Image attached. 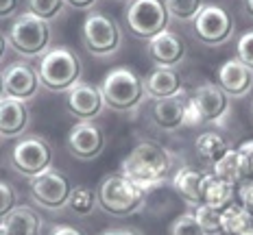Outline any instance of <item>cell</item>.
Masks as SVG:
<instances>
[{"instance_id": "74e56055", "label": "cell", "mask_w": 253, "mask_h": 235, "mask_svg": "<svg viewBox=\"0 0 253 235\" xmlns=\"http://www.w3.org/2000/svg\"><path fill=\"white\" fill-rule=\"evenodd\" d=\"M98 235H144V233L133 227H118V229H107V231H103Z\"/></svg>"}, {"instance_id": "8992f818", "label": "cell", "mask_w": 253, "mask_h": 235, "mask_svg": "<svg viewBox=\"0 0 253 235\" xmlns=\"http://www.w3.org/2000/svg\"><path fill=\"white\" fill-rule=\"evenodd\" d=\"M144 196H146V192L140 190L135 183H131L120 172L118 174L103 176L96 190L98 207L114 218H125V216L140 211L146 202Z\"/></svg>"}, {"instance_id": "4dcf8cb0", "label": "cell", "mask_w": 253, "mask_h": 235, "mask_svg": "<svg viewBox=\"0 0 253 235\" xmlns=\"http://www.w3.org/2000/svg\"><path fill=\"white\" fill-rule=\"evenodd\" d=\"M15 207H18V192L11 183L0 179V220H4Z\"/></svg>"}, {"instance_id": "f1b7e54d", "label": "cell", "mask_w": 253, "mask_h": 235, "mask_svg": "<svg viewBox=\"0 0 253 235\" xmlns=\"http://www.w3.org/2000/svg\"><path fill=\"white\" fill-rule=\"evenodd\" d=\"M194 218L201 224L205 235H225L220 211H216V209L208 207V205H199V207H194Z\"/></svg>"}, {"instance_id": "603a6c76", "label": "cell", "mask_w": 253, "mask_h": 235, "mask_svg": "<svg viewBox=\"0 0 253 235\" xmlns=\"http://www.w3.org/2000/svg\"><path fill=\"white\" fill-rule=\"evenodd\" d=\"M194 148H197L199 159L214 168V166L231 150V144L227 142V137H225L223 133H218V131H203V133L194 139Z\"/></svg>"}, {"instance_id": "ffe728a7", "label": "cell", "mask_w": 253, "mask_h": 235, "mask_svg": "<svg viewBox=\"0 0 253 235\" xmlns=\"http://www.w3.org/2000/svg\"><path fill=\"white\" fill-rule=\"evenodd\" d=\"M203 205L216 209V211H223L229 205H234L236 201V185H231L225 179L216 176L214 172L203 174Z\"/></svg>"}, {"instance_id": "e0dca14e", "label": "cell", "mask_w": 253, "mask_h": 235, "mask_svg": "<svg viewBox=\"0 0 253 235\" xmlns=\"http://www.w3.org/2000/svg\"><path fill=\"white\" fill-rule=\"evenodd\" d=\"M218 83L220 87L229 98H245L249 96L253 90V72L245 64H240L238 59H229L218 67Z\"/></svg>"}, {"instance_id": "d6986e66", "label": "cell", "mask_w": 253, "mask_h": 235, "mask_svg": "<svg viewBox=\"0 0 253 235\" xmlns=\"http://www.w3.org/2000/svg\"><path fill=\"white\" fill-rule=\"evenodd\" d=\"M144 92L146 98H153V101L172 98L183 92V83L172 67H155L144 78Z\"/></svg>"}, {"instance_id": "5bb4252c", "label": "cell", "mask_w": 253, "mask_h": 235, "mask_svg": "<svg viewBox=\"0 0 253 235\" xmlns=\"http://www.w3.org/2000/svg\"><path fill=\"white\" fill-rule=\"evenodd\" d=\"M4 76V94L7 98H15V101L29 102L38 96L40 92V76L31 64L26 61H15L2 72Z\"/></svg>"}, {"instance_id": "7a4b0ae2", "label": "cell", "mask_w": 253, "mask_h": 235, "mask_svg": "<svg viewBox=\"0 0 253 235\" xmlns=\"http://www.w3.org/2000/svg\"><path fill=\"white\" fill-rule=\"evenodd\" d=\"M40 85L52 94H66L70 87L81 83L83 61L68 46H52L46 55L40 57L38 64Z\"/></svg>"}, {"instance_id": "f546056e", "label": "cell", "mask_w": 253, "mask_h": 235, "mask_svg": "<svg viewBox=\"0 0 253 235\" xmlns=\"http://www.w3.org/2000/svg\"><path fill=\"white\" fill-rule=\"evenodd\" d=\"M170 235H205V231L201 229V224L194 218V211H186L179 218L170 222V229H168Z\"/></svg>"}, {"instance_id": "5b68a950", "label": "cell", "mask_w": 253, "mask_h": 235, "mask_svg": "<svg viewBox=\"0 0 253 235\" xmlns=\"http://www.w3.org/2000/svg\"><path fill=\"white\" fill-rule=\"evenodd\" d=\"M7 44L22 59H40L52 48V29L48 22L24 11L13 18L7 31Z\"/></svg>"}, {"instance_id": "7402d4cb", "label": "cell", "mask_w": 253, "mask_h": 235, "mask_svg": "<svg viewBox=\"0 0 253 235\" xmlns=\"http://www.w3.org/2000/svg\"><path fill=\"white\" fill-rule=\"evenodd\" d=\"M172 187L188 205L192 207H199L203 205V172H197L192 168H179L175 174H172Z\"/></svg>"}, {"instance_id": "3957f363", "label": "cell", "mask_w": 253, "mask_h": 235, "mask_svg": "<svg viewBox=\"0 0 253 235\" xmlns=\"http://www.w3.org/2000/svg\"><path fill=\"white\" fill-rule=\"evenodd\" d=\"M98 87L107 109L116 113H135L146 101L144 78L126 66L109 70Z\"/></svg>"}, {"instance_id": "60d3db41", "label": "cell", "mask_w": 253, "mask_h": 235, "mask_svg": "<svg viewBox=\"0 0 253 235\" xmlns=\"http://www.w3.org/2000/svg\"><path fill=\"white\" fill-rule=\"evenodd\" d=\"M7 94H4V76H2V70H0V101H4Z\"/></svg>"}, {"instance_id": "9c48e42d", "label": "cell", "mask_w": 253, "mask_h": 235, "mask_svg": "<svg viewBox=\"0 0 253 235\" xmlns=\"http://www.w3.org/2000/svg\"><path fill=\"white\" fill-rule=\"evenodd\" d=\"M9 164L18 174L33 179L52 168V146L42 135H24L9 153Z\"/></svg>"}, {"instance_id": "30bf717a", "label": "cell", "mask_w": 253, "mask_h": 235, "mask_svg": "<svg viewBox=\"0 0 253 235\" xmlns=\"http://www.w3.org/2000/svg\"><path fill=\"white\" fill-rule=\"evenodd\" d=\"M192 33L205 46H223L234 37L236 33V20L227 9L220 4H205L197 20L192 22Z\"/></svg>"}, {"instance_id": "d6a6232c", "label": "cell", "mask_w": 253, "mask_h": 235, "mask_svg": "<svg viewBox=\"0 0 253 235\" xmlns=\"http://www.w3.org/2000/svg\"><path fill=\"white\" fill-rule=\"evenodd\" d=\"M236 198H238V205L253 216V179H245L242 183H238Z\"/></svg>"}, {"instance_id": "277c9868", "label": "cell", "mask_w": 253, "mask_h": 235, "mask_svg": "<svg viewBox=\"0 0 253 235\" xmlns=\"http://www.w3.org/2000/svg\"><path fill=\"white\" fill-rule=\"evenodd\" d=\"M231 116V98L216 83H203L188 94V124L186 127L225 129Z\"/></svg>"}, {"instance_id": "484cf974", "label": "cell", "mask_w": 253, "mask_h": 235, "mask_svg": "<svg viewBox=\"0 0 253 235\" xmlns=\"http://www.w3.org/2000/svg\"><path fill=\"white\" fill-rule=\"evenodd\" d=\"M205 4H208L205 0H164L168 18L177 22H194Z\"/></svg>"}, {"instance_id": "8fae6325", "label": "cell", "mask_w": 253, "mask_h": 235, "mask_svg": "<svg viewBox=\"0 0 253 235\" xmlns=\"http://www.w3.org/2000/svg\"><path fill=\"white\" fill-rule=\"evenodd\" d=\"M72 190H75L72 181L57 168L42 172V174L33 176L29 183L31 198L48 211H59V209L68 207Z\"/></svg>"}, {"instance_id": "83f0119b", "label": "cell", "mask_w": 253, "mask_h": 235, "mask_svg": "<svg viewBox=\"0 0 253 235\" xmlns=\"http://www.w3.org/2000/svg\"><path fill=\"white\" fill-rule=\"evenodd\" d=\"M96 192H92L87 185H77L70 194V201H68V209L77 216H89L96 209Z\"/></svg>"}, {"instance_id": "cb8c5ba5", "label": "cell", "mask_w": 253, "mask_h": 235, "mask_svg": "<svg viewBox=\"0 0 253 235\" xmlns=\"http://www.w3.org/2000/svg\"><path fill=\"white\" fill-rule=\"evenodd\" d=\"M223 216V231L225 235H253V216L238 202L229 205L220 211Z\"/></svg>"}, {"instance_id": "b9f144b4", "label": "cell", "mask_w": 253, "mask_h": 235, "mask_svg": "<svg viewBox=\"0 0 253 235\" xmlns=\"http://www.w3.org/2000/svg\"><path fill=\"white\" fill-rule=\"evenodd\" d=\"M251 113H253V104H251Z\"/></svg>"}, {"instance_id": "836d02e7", "label": "cell", "mask_w": 253, "mask_h": 235, "mask_svg": "<svg viewBox=\"0 0 253 235\" xmlns=\"http://www.w3.org/2000/svg\"><path fill=\"white\" fill-rule=\"evenodd\" d=\"M238 153L245 159V168H247V179H253V139H247L238 146Z\"/></svg>"}, {"instance_id": "2e32d148", "label": "cell", "mask_w": 253, "mask_h": 235, "mask_svg": "<svg viewBox=\"0 0 253 235\" xmlns=\"http://www.w3.org/2000/svg\"><path fill=\"white\" fill-rule=\"evenodd\" d=\"M146 50H149V57L157 67H172V70L186 59L188 52L186 41L168 29L146 41Z\"/></svg>"}, {"instance_id": "6da1fadb", "label": "cell", "mask_w": 253, "mask_h": 235, "mask_svg": "<svg viewBox=\"0 0 253 235\" xmlns=\"http://www.w3.org/2000/svg\"><path fill=\"white\" fill-rule=\"evenodd\" d=\"M177 170V155L153 139L138 142L120 164V174L144 192L168 183Z\"/></svg>"}, {"instance_id": "44dd1931", "label": "cell", "mask_w": 253, "mask_h": 235, "mask_svg": "<svg viewBox=\"0 0 253 235\" xmlns=\"http://www.w3.org/2000/svg\"><path fill=\"white\" fill-rule=\"evenodd\" d=\"M42 220L31 207L18 205L0 222V235H40Z\"/></svg>"}, {"instance_id": "d590c367", "label": "cell", "mask_w": 253, "mask_h": 235, "mask_svg": "<svg viewBox=\"0 0 253 235\" xmlns=\"http://www.w3.org/2000/svg\"><path fill=\"white\" fill-rule=\"evenodd\" d=\"M66 4L75 11H94V7L98 4V0H66Z\"/></svg>"}, {"instance_id": "e575fe53", "label": "cell", "mask_w": 253, "mask_h": 235, "mask_svg": "<svg viewBox=\"0 0 253 235\" xmlns=\"http://www.w3.org/2000/svg\"><path fill=\"white\" fill-rule=\"evenodd\" d=\"M20 15V0H0V20Z\"/></svg>"}, {"instance_id": "4316f807", "label": "cell", "mask_w": 253, "mask_h": 235, "mask_svg": "<svg viewBox=\"0 0 253 235\" xmlns=\"http://www.w3.org/2000/svg\"><path fill=\"white\" fill-rule=\"evenodd\" d=\"M26 9L35 18L50 24L61 18L63 11L68 9V4H66V0H26Z\"/></svg>"}, {"instance_id": "4fadbf2b", "label": "cell", "mask_w": 253, "mask_h": 235, "mask_svg": "<svg viewBox=\"0 0 253 235\" xmlns=\"http://www.w3.org/2000/svg\"><path fill=\"white\" fill-rule=\"evenodd\" d=\"M66 144L68 153L75 159L92 161L96 157H101L105 144H107V137H105V131L96 122H77L68 133Z\"/></svg>"}, {"instance_id": "f35d334b", "label": "cell", "mask_w": 253, "mask_h": 235, "mask_svg": "<svg viewBox=\"0 0 253 235\" xmlns=\"http://www.w3.org/2000/svg\"><path fill=\"white\" fill-rule=\"evenodd\" d=\"M7 37H4L2 33H0V61H2V57H4V52H7Z\"/></svg>"}, {"instance_id": "ba28073f", "label": "cell", "mask_w": 253, "mask_h": 235, "mask_svg": "<svg viewBox=\"0 0 253 235\" xmlns=\"http://www.w3.org/2000/svg\"><path fill=\"white\" fill-rule=\"evenodd\" d=\"M168 11L162 0H129L125 9V24L133 37L149 41L168 29Z\"/></svg>"}, {"instance_id": "52a82bcc", "label": "cell", "mask_w": 253, "mask_h": 235, "mask_svg": "<svg viewBox=\"0 0 253 235\" xmlns=\"http://www.w3.org/2000/svg\"><path fill=\"white\" fill-rule=\"evenodd\" d=\"M81 41L92 57L112 59L123 48V29L112 15L103 11H89L81 24Z\"/></svg>"}, {"instance_id": "ac0fdd59", "label": "cell", "mask_w": 253, "mask_h": 235, "mask_svg": "<svg viewBox=\"0 0 253 235\" xmlns=\"http://www.w3.org/2000/svg\"><path fill=\"white\" fill-rule=\"evenodd\" d=\"M29 127H31L29 102L15 101V98L0 101V137L4 139L24 137Z\"/></svg>"}, {"instance_id": "8d00e7d4", "label": "cell", "mask_w": 253, "mask_h": 235, "mask_svg": "<svg viewBox=\"0 0 253 235\" xmlns=\"http://www.w3.org/2000/svg\"><path fill=\"white\" fill-rule=\"evenodd\" d=\"M50 235H85V233L77 227H70V224H57V227L50 229Z\"/></svg>"}, {"instance_id": "9a60e30c", "label": "cell", "mask_w": 253, "mask_h": 235, "mask_svg": "<svg viewBox=\"0 0 253 235\" xmlns=\"http://www.w3.org/2000/svg\"><path fill=\"white\" fill-rule=\"evenodd\" d=\"M151 120L157 129L172 133L188 124V92L183 90L181 94L172 98H162V101L153 102L151 109Z\"/></svg>"}, {"instance_id": "7c38bea8", "label": "cell", "mask_w": 253, "mask_h": 235, "mask_svg": "<svg viewBox=\"0 0 253 235\" xmlns=\"http://www.w3.org/2000/svg\"><path fill=\"white\" fill-rule=\"evenodd\" d=\"M63 104H66V111L75 120H79V122H94L107 109V104L103 101L101 87L92 85V83H83V81L66 92Z\"/></svg>"}, {"instance_id": "1f68e13d", "label": "cell", "mask_w": 253, "mask_h": 235, "mask_svg": "<svg viewBox=\"0 0 253 235\" xmlns=\"http://www.w3.org/2000/svg\"><path fill=\"white\" fill-rule=\"evenodd\" d=\"M236 59H238L240 64H245L253 72V29L242 33L238 37V44H236Z\"/></svg>"}, {"instance_id": "d4e9b609", "label": "cell", "mask_w": 253, "mask_h": 235, "mask_svg": "<svg viewBox=\"0 0 253 235\" xmlns=\"http://www.w3.org/2000/svg\"><path fill=\"white\" fill-rule=\"evenodd\" d=\"M214 174L225 179L231 185H238L247 179V168H245V159L238 153V148H231L218 164L214 166Z\"/></svg>"}, {"instance_id": "ab89813d", "label": "cell", "mask_w": 253, "mask_h": 235, "mask_svg": "<svg viewBox=\"0 0 253 235\" xmlns=\"http://www.w3.org/2000/svg\"><path fill=\"white\" fill-rule=\"evenodd\" d=\"M245 2V11H247V15L253 20V0H242Z\"/></svg>"}]
</instances>
